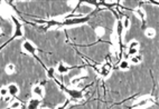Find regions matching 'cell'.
<instances>
[{
    "label": "cell",
    "instance_id": "cell-16",
    "mask_svg": "<svg viewBox=\"0 0 159 109\" xmlns=\"http://www.w3.org/2000/svg\"><path fill=\"white\" fill-rule=\"evenodd\" d=\"M15 70H16V67L14 63H8L6 68H5V71H6V74L7 75H12L15 72Z\"/></svg>",
    "mask_w": 159,
    "mask_h": 109
},
{
    "label": "cell",
    "instance_id": "cell-22",
    "mask_svg": "<svg viewBox=\"0 0 159 109\" xmlns=\"http://www.w3.org/2000/svg\"><path fill=\"white\" fill-rule=\"evenodd\" d=\"M9 93H8V88L7 87H1L0 88V97H6V96H8Z\"/></svg>",
    "mask_w": 159,
    "mask_h": 109
},
{
    "label": "cell",
    "instance_id": "cell-26",
    "mask_svg": "<svg viewBox=\"0 0 159 109\" xmlns=\"http://www.w3.org/2000/svg\"><path fill=\"white\" fill-rule=\"evenodd\" d=\"M2 35V30H1V28H0V36Z\"/></svg>",
    "mask_w": 159,
    "mask_h": 109
},
{
    "label": "cell",
    "instance_id": "cell-17",
    "mask_svg": "<svg viewBox=\"0 0 159 109\" xmlns=\"http://www.w3.org/2000/svg\"><path fill=\"white\" fill-rule=\"evenodd\" d=\"M121 25H122V28L123 30H128L130 28V19L128 17H124L123 19L121 20Z\"/></svg>",
    "mask_w": 159,
    "mask_h": 109
},
{
    "label": "cell",
    "instance_id": "cell-25",
    "mask_svg": "<svg viewBox=\"0 0 159 109\" xmlns=\"http://www.w3.org/2000/svg\"><path fill=\"white\" fill-rule=\"evenodd\" d=\"M11 96L10 95H8V96H6V97H4V101L5 102H10L11 101Z\"/></svg>",
    "mask_w": 159,
    "mask_h": 109
},
{
    "label": "cell",
    "instance_id": "cell-4",
    "mask_svg": "<svg viewBox=\"0 0 159 109\" xmlns=\"http://www.w3.org/2000/svg\"><path fill=\"white\" fill-rule=\"evenodd\" d=\"M11 17L12 21L15 23V30H14V35H12V39H16V38H20L24 36V29H23V25L18 21L16 17L14 16H10Z\"/></svg>",
    "mask_w": 159,
    "mask_h": 109
},
{
    "label": "cell",
    "instance_id": "cell-27",
    "mask_svg": "<svg viewBox=\"0 0 159 109\" xmlns=\"http://www.w3.org/2000/svg\"><path fill=\"white\" fill-rule=\"evenodd\" d=\"M44 109H49V108H44Z\"/></svg>",
    "mask_w": 159,
    "mask_h": 109
},
{
    "label": "cell",
    "instance_id": "cell-2",
    "mask_svg": "<svg viewBox=\"0 0 159 109\" xmlns=\"http://www.w3.org/2000/svg\"><path fill=\"white\" fill-rule=\"evenodd\" d=\"M90 20L89 16H84V17H73V18H67V19H63L61 27H73V26H79V25H84Z\"/></svg>",
    "mask_w": 159,
    "mask_h": 109
},
{
    "label": "cell",
    "instance_id": "cell-13",
    "mask_svg": "<svg viewBox=\"0 0 159 109\" xmlns=\"http://www.w3.org/2000/svg\"><path fill=\"white\" fill-rule=\"evenodd\" d=\"M130 67H131V65H130V62H129L128 59H122V60L119 62V69L120 70L126 71V70L130 69Z\"/></svg>",
    "mask_w": 159,
    "mask_h": 109
},
{
    "label": "cell",
    "instance_id": "cell-9",
    "mask_svg": "<svg viewBox=\"0 0 159 109\" xmlns=\"http://www.w3.org/2000/svg\"><path fill=\"white\" fill-rule=\"evenodd\" d=\"M71 69H72V67L67 66V65L64 63V62H60V63L57 65V67L55 68L56 74H58V75H66Z\"/></svg>",
    "mask_w": 159,
    "mask_h": 109
},
{
    "label": "cell",
    "instance_id": "cell-12",
    "mask_svg": "<svg viewBox=\"0 0 159 109\" xmlns=\"http://www.w3.org/2000/svg\"><path fill=\"white\" fill-rule=\"evenodd\" d=\"M141 61H142V57L139 54H135V56H131L130 59H129L130 65H139V63H141Z\"/></svg>",
    "mask_w": 159,
    "mask_h": 109
},
{
    "label": "cell",
    "instance_id": "cell-11",
    "mask_svg": "<svg viewBox=\"0 0 159 109\" xmlns=\"http://www.w3.org/2000/svg\"><path fill=\"white\" fill-rule=\"evenodd\" d=\"M7 88H8V93L9 95L11 96V97H14V96H17L18 93H20V88H19V86L16 85V84H9L8 86H7Z\"/></svg>",
    "mask_w": 159,
    "mask_h": 109
},
{
    "label": "cell",
    "instance_id": "cell-14",
    "mask_svg": "<svg viewBox=\"0 0 159 109\" xmlns=\"http://www.w3.org/2000/svg\"><path fill=\"white\" fill-rule=\"evenodd\" d=\"M135 15L137 16L140 20H146V12H145V10L141 9V8L135 9Z\"/></svg>",
    "mask_w": 159,
    "mask_h": 109
},
{
    "label": "cell",
    "instance_id": "cell-3",
    "mask_svg": "<svg viewBox=\"0 0 159 109\" xmlns=\"http://www.w3.org/2000/svg\"><path fill=\"white\" fill-rule=\"evenodd\" d=\"M21 48H23V51L26 52V54H32L33 57H37V48L32 41H29V40H25L23 45H21Z\"/></svg>",
    "mask_w": 159,
    "mask_h": 109
},
{
    "label": "cell",
    "instance_id": "cell-23",
    "mask_svg": "<svg viewBox=\"0 0 159 109\" xmlns=\"http://www.w3.org/2000/svg\"><path fill=\"white\" fill-rule=\"evenodd\" d=\"M138 51H139V49H137V48H128V54L131 57V56H135V54H138Z\"/></svg>",
    "mask_w": 159,
    "mask_h": 109
},
{
    "label": "cell",
    "instance_id": "cell-19",
    "mask_svg": "<svg viewBox=\"0 0 159 109\" xmlns=\"http://www.w3.org/2000/svg\"><path fill=\"white\" fill-rule=\"evenodd\" d=\"M95 34L99 38H101V37H103V36L105 35V29H104L103 27H98L95 29Z\"/></svg>",
    "mask_w": 159,
    "mask_h": 109
},
{
    "label": "cell",
    "instance_id": "cell-1",
    "mask_svg": "<svg viewBox=\"0 0 159 109\" xmlns=\"http://www.w3.org/2000/svg\"><path fill=\"white\" fill-rule=\"evenodd\" d=\"M63 89L68 96V100L71 101V102H81L84 99V93L80 88H76V87L65 88L64 87Z\"/></svg>",
    "mask_w": 159,
    "mask_h": 109
},
{
    "label": "cell",
    "instance_id": "cell-8",
    "mask_svg": "<svg viewBox=\"0 0 159 109\" xmlns=\"http://www.w3.org/2000/svg\"><path fill=\"white\" fill-rule=\"evenodd\" d=\"M32 93H33V96H34V97L42 99V98L44 97V89H43V86H40V85L33 86Z\"/></svg>",
    "mask_w": 159,
    "mask_h": 109
},
{
    "label": "cell",
    "instance_id": "cell-18",
    "mask_svg": "<svg viewBox=\"0 0 159 109\" xmlns=\"http://www.w3.org/2000/svg\"><path fill=\"white\" fill-rule=\"evenodd\" d=\"M55 74H56V70L54 67H49V68H47V78H49V79H54V78H55Z\"/></svg>",
    "mask_w": 159,
    "mask_h": 109
},
{
    "label": "cell",
    "instance_id": "cell-21",
    "mask_svg": "<svg viewBox=\"0 0 159 109\" xmlns=\"http://www.w3.org/2000/svg\"><path fill=\"white\" fill-rule=\"evenodd\" d=\"M9 109H21V104H20L18 100L12 101L11 104H10V107H9Z\"/></svg>",
    "mask_w": 159,
    "mask_h": 109
},
{
    "label": "cell",
    "instance_id": "cell-28",
    "mask_svg": "<svg viewBox=\"0 0 159 109\" xmlns=\"http://www.w3.org/2000/svg\"><path fill=\"white\" fill-rule=\"evenodd\" d=\"M1 48H2V47H0V49H1Z\"/></svg>",
    "mask_w": 159,
    "mask_h": 109
},
{
    "label": "cell",
    "instance_id": "cell-7",
    "mask_svg": "<svg viewBox=\"0 0 159 109\" xmlns=\"http://www.w3.org/2000/svg\"><path fill=\"white\" fill-rule=\"evenodd\" d=\"M61 23H62V20L58 19H51V20H45L44 21V29L45 30H49L54 27H61Z\"/></svg>",
    "mask_w": 159,
    "mask_h": 109
},
{
    "label": "cell",
    "instance_id": "cell-6",
    "mask_svg": "<svg viewBox=\"0 0 159 109\" xmlns=\"http://www.w3.org/2000/svg\"><path fill=\"white\" fill-rule=\"evenodd\" d=\"M112 72V63L110 61H105L99 68V75L102 78H108Z\"/></svg>",
    "mask_w": 159,
    "mask_h": 109
},
{
    "label": "cell",
    "instance_id": "cell-10",
    "mask_svg": "<svg viewBox=\"0 0 159 109\" xmlns=\"http://www.w3.org/2000/svg\"><path fill=\"white\" fill-rule=\"evenodd\" d=\"M40 106V99L39 98L33 97L30 98L27 102V106H26V109H38Z\"/></svg>",
    "mask_w": 159,
    "mask_h": 109
},
{
    "label": "cell",
    "instance_id": "cell-24",
    "mask_svg": "<svg viewBox=\"0 0 159 109\" xmlns=\"http://www.w3.org/2000/svg\"><path fill=\"white\" fill-rule=\"evenodd\" d=\"M68 102H70V100H68V99H67V100L65 101L64 104H62V105H58V106H57V107H56V109H65V108H66V107H67Z\"/></svg>",
    "mask_w": 159,
    "mask_h": 109
},
{
    "label": "cell",
    "instance_id": "cell-5",
    "mask_svg": "<svg viewBox=\"0 0 159 109\" xmlns=\"http://www.w3.org/2000/svg\"><path fill=\"white\" fill-rule=\"evenodd\" d=\"M152 102H154V98L150 97V96H146V97L138 99V101L132 105V108H146Z\"/></svg>",
    "mask_w": 159,
    "mask_h": 109
},
{
    "label": "cell",
    "instance_id": "cell-15",
    "mask_svg": "<svg viewBox=\"0 0 159 109\" xmlns=\"http://www.w3.org/2000/svg\"><path fill=\"white\" fill-rule=\"evenodd\" d=\"M145 35H146V37H147V38H149V39L155 38L156 30L154 29V28H148V29H146V31H145Z\"/></svg>",
    "mask_w": 159,
    "mask_h": 109
},
{
    "label": "cell",
    "instance_id": "cell-20",
    "mask_svg": "<svg viewBox=\"0 0 159 109\" xmlns=\"http://www.w3.org/2000/svg\"><path fill=\"white\" fill-rule=\"evenodd\" d=\"M139 41L138 40H131V41H129L128 43V48H137V49H139Z\"/></svg>",
    "mask_w": 159,
    "mask_h": 109
}]
</instances>
